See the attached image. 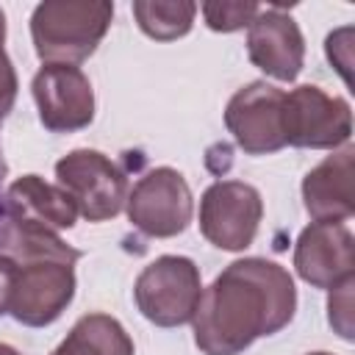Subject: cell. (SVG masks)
Returning a JSON list of instances; mask_svg holds the SVG:
<instances>
[{
	"mask_svg": "<svg viewBox=\"0 0 355 355\" xmlns=\"http://www.w3.org/2000/svg\"><path fill=\"white\" fill-rule=\"evenodd\" d=\"M283 97L277 86L252 80L241 86L225 105V125L247 155H266L286 147Z\"/></svg>",
	"mask_w": 355,
	"mask_h": 355,
	"instance_id": "9",
	"label": "cell"
},
{
	"mask_svg": "<svg viewBox=\"0 0 355 355\" xmlns=\"http://www.w3.org/2000/svg\"><path fill=\"white\" fill-rule=\"evenodd\" d=\"M114 19L108 0H44L31 14V36L44 64L78 67L86 61Z\"/></svg>",
	"mask_w": 355,
	"mask_h": 355,
	"instance_id": "2",
	"label": "cell"
},
{
	"mask_svg": "<svg viewBox=\"0 0 355 355\" xmlns=\"http://www.w3.org/2000/svg\"><path fill=\"white\" fill-rule=\"evenodd\" d=\"M297 275L316 288L355 277V239L344 222H311L294 244Z\"/></svg>",
	"mask_w": 355,
	"mask_h": 355,
	"instance_id": "11",
	"label": "cell"
},
{
	"mask_svg": "<svg viewBox=\"0 0 355 355\" xmlns=\"http://www.w3.org/2000/svg\"><path fill=\"white\" fill-rule=\"evenodd\" d=\"M263 216V200L244 180H216L200 200V233L219 250L241 252L252 244Z\"/></svg>",
	"mask_w": 355,
	"mask_h": 355,
	"instance_id": "8",
	"label": "cell"
},
{
	"mask_svg": "<svg viewBox=\"0 0 355 355\" xmlns=\"http://www.w3.org/2000/svg\"><path fill=\"white\" fill-rule=\"evenodd\" d=\"M55 186L67 191L78 214L89 222L114 219L128 202L125 172L100 150H72L55 164Z\"/></svg>",
	"mask_w": 355,
	"mask_h": 355,
	"instance_id": "5",
	"label": "cell"
},
{
	"mask_svg": "<svg viewBox=\"0 0 355 355\" xmlns=\"http://www.w3.org/2000/svg\"><path fill=\"white\" fill-rule=\"evenodd\" d=\"M250 61L275 80H294L305 64V39L300 25L280 8L269 6L247 25Z\"/></svg>",
	"mask_w": 355,
	"mask_h": 355,
	"instance_id": "12",
	"label": "cell"
},
{
	"mask_svg": "<svg viewBox=\"0 0 355 355\" xmlns=\"http://www.w3.org/2000/svg\"><path fill=\"white\" fill-rule=\"evenodd\" d=\"M3 172V169H0ZM6 222H8V216H6V200L0 197V236H3V230H6Z\"/></svg>",
	"mask_w": 355,
	"mask_h": 355,
	"instance_id": "22",
	"label": "cell"
},
{
	"mask_svg": "<svg viewBox=\"0 0 355 355\" xmlns=\"http://www.w3.org/2000/svg\"><path fill=\"white\" fill-rule=\"evenodd\" d=\"M283 136L302 150H338L352 136L349 103L311 83L297 86L283 97Z\"/></svg>",
	"mask_w": 355,
	"mask_h": 355,
	"instance_id": "6",
	"label": "cell"
},
{
	"mask_svg": "<svg viewBox=\"0 0 355 355\" xmlns=\"http://www.w3.org/2000/svg\"><path fill=\"white\" fill-rule=\"evenodd\" d=\"M128 219L153 239H169L189 227L194 200L186 178L172 166H155L128 194Z\"/></svg>",
	"mask_w": 355,
	"mask_h": 355,
	"instance_id": "7",
	"label": "cell"
},
{
	"mask_svg": "<svg viewBox=\"0 0 355 355\" xmlns=\"http://www.w3.org/2000/svg\"><path fill=\"white\" fill-rule=\"evenodd\" d=\"M297 311L291 275L266 258H241L202 288L191 316L194 344L205 355H239L255 338L283 330Z\"/></svg>",
	"mask_w": 355,
	"mask_h": 355,
	"instance_id": "1",
	"label": "cell"
},
{
	"mask_svg": "<svg viewBox=\"0 0 355 355\" xmlns=\"http://www.w3.org/2000/svg\"><path fill=\"white\" fill-rule=\"evenodd\" d=\"M14 258V255H11ZM17 272L11 283L8 313L28 324H53L75 297V255H31L14 258Z\"/></svg>",
	"mask_w": 355,
	"mask_h": 355,
	"instance_id": "3",
	"label": "cell"
},
{
	"mask_svg": "<svg viewBox=\"0 0 355 355\" xmlns=\"http://www.w3.org/2000/svg\"><path fill=\"white\" fill-rule=\"evenodd\" d=\"M50 355H133V341L114 316L86 313Z\"/></svg>",
	"mask_w": 355,
	"mask_h": 355,
	"instance_id": "15",
	"label": "cell"
},
{
	"mask_svg": "<svg viewBox=\"0 0 355 355\" xmlns=\"http://www.w3.org/2000/svg\"><path fill=\"white\" fill-rule=\"evenodd\" d=\"M6 42V14H3V8H0V44Z\"/></svg>",
	"mask_w": 355,
	"mask_h": 355,
	"instance_id": "23",
	"label": "cell"
},
{
	"mask_svg": "<svg viewBox=\"0 0 355 355\" xmlns=\"http://www.w3.org/2000/svg\"><path fill=\"white\" fill-rule=\"evenodd\" d=\"M200 294V269L186 255H161L150 261L133 286L136 308L158 327H180L191 322Z\"/></svg>",
	"mask_w": 355,
	"mask_h": 355,
	"instance_id": "4",
	"label": "cell"
},
{
	"mask_svg": "<svg viewBox=\"0 0 355 355\" xmlns=\"http://www.w3.org/2000/svg\"><path fill=\"white\" fill-rule=\"evenodd\" d=\"M349 36H352V28H341V31H336V33H330L327 36V44H324V50H327V58L333 61V67L341 72V78L349 83Z\"/></svg>",
	"mask_w": 355,
	"mask_h": 355,
	"instance_id": "19",
	"label": "cell"
},
{
	"mask_svg": "<svg viewBox=\"0 0 355 355\" xmlns=\"http://www.w3.org/2000/svg\"><path fill=\"white\" fill-rule=\"evenodd\" d=\"M0 355H22V352H17V349L8 347V344H0Z\"/></svg>",
	"mask_w": 355,
	"mask_h": 355,
	"instance_id": "24",
	"label": "cell"
},
{
	"mask_svg": "<svg viewBox=\"0 0 355 355\" xmlns=\"http://www.w3.org/2000/svg\"><path fill=\"white\" fill-rule=\"evenodd\" d=\"M133 17L141 33H147L150 39L172 42L191 31L194 17H197V3L191 0H136Z\"/></svg>",
	"mask_w": 355,
	"mask_h": 355,
	"instance_id": "16",
	"label": "cell"
},
{
	"mask_svg": "<svg viewBox=\"0 0 355 355\" xmlns=\"http://www.w3.org/2000/svg\"><path fill=\"white\" fill-rule=\"evenodd\" d=\"M14 272H17V261H14L8 252H0V313H8Z\"/></svg>",
	"mask_w": 355,
	"mask_h": 355,
	"instance_id": "21",
	"label": "cell"
},
{
	"mask_svg": "<svg viewBox=\"0 0 355 355\" xmlns=\"http://www.w3.org/2000/svg\"><path fill=\"white\" fill-rule=\"evenodd\" d=\"M17 72H14V64L8 58V53L3 50L0 44V122L6 119V114L14 108V100H17Z\"/></svg>",
	"mask_w": 355,
	"mask_h": 355,
	"instance_id": "20",
	"label": "cell"
},
{
	"mask_svg": "<svg viewBox=\"0 0 355 355\" xmlns=\"http://www.w3.org/2000/svg\"><path fill=\"white\" fill-rule=\"evenodd\" d=\"M0 169H6V166H3V158H0Z\"/></svg>",
	"mask_w": 355,
	"mask_h": 355,
	"instance_id": "26",
	"label": "cell"
},
{
	"mask_svg": "<svg viewBox=\"0 0 355 355\" xmlns=\"http://www.w3.org/2000/svg\"><path fill=\"white\" fill-rule=\"evenodd\" d=\"M39 119L53 133H72L94 119V92L89 78L69 64H44L33 75Z\"/></svg>",
	"mask_w": 355,
	"mask_h": 355,
	"instance_id": "10",
	"label": "cell"
},
{
	"mask_svg": "<svg viewBox=\"0 0 355 355\" xmlns=\"http://www.w3.org/2000/svg\"><path fill=\"white\" fill-rule=\"evenodd\" d=\"M352 286L355 277L338 283L336 288H330V300H327V319L336 327V333L341 338H352Z\"/></svg>",
	"mask_w": 355,
	"mask_h": 355,
	"instance_id": "18",
	"label": "cell"
},
{
	"mask_svg": "<svg viewBox=\"0 0 355 355\" xmlns=\"http://www.w3.org/2000/svg\"><path fill=\"white\" fill-rule=\"evenodd\" d=\"M302 202L313 222H344L355 214V147L344 144L302 180Z\"/></svg>",
	"mask_w": 355,
	"mask_h": 355,
	"instance_id": "13",
	"label": "cell"
},
{
	"mask_svg": "<svg viewBox=\"0 0 355 355\" xmlns=\"http://www.w3.org/2000/svg\"><path fill=\"white\" fill-rule=\"evenodd\" d=\"M202 11V19L211 31L216 33H233L241 31L244 25H250L255 19V14L261 11L258 3H202L197 6Z\"/></svg>",
	"mask_w": 355,
	"mask_h": 355,
	"instance_id": "17",
	"label": "cell"
},
{
	"mask_svg": "<svg viewBox=\"0 0 355 355\" xmlns=\"http://www.w3.org/2000/svg\"><path fill=\"white\" fill-rule=\"evenodd\" d=\"M6 216L8 225L19 230L58 233L75 225L78 208L64 189L42 180L39 175H22L6 191Z\"/></svg>",
	"mask_w": 355,
	"mask_h": 355,
	"instance_id": "14",
	"label": "cell"
},
{
	"mask_svg": "<svg viewBox=\"0 0 355 355\" xmlns=\"http://www.w3.org/2000/svg\"><path fill=\"white\" fill-rule=\"evenodd\" d=\"M311 355H333V352H311Z\"/></svg>",
	"mask_w": 355,
	"mask_h": 355,
	"instance_id": "25",
	"label": "cell"
}]
</instances>
